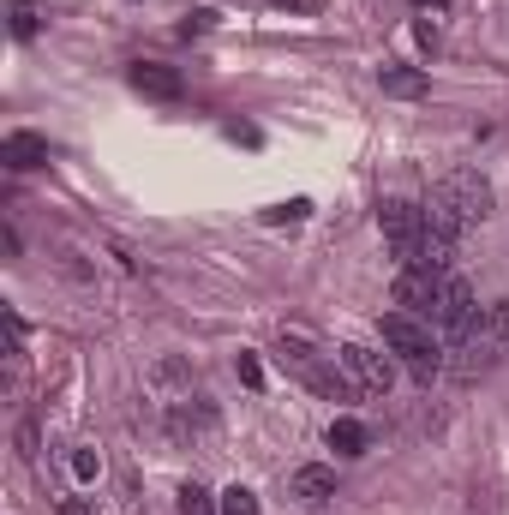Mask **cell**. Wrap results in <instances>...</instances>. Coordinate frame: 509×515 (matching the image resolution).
Returning <instances> with one entry per match:
<instances>
[{
  "label": "cell",
  "instance_id": "cell-16",
  "mask_svg": "<svg viewBox=\"0 0 509 515\" xmlns=\"http://www.w3.org/2000/svg\"><path fill=\"white\" fill-rule=\"evenodd\" d=\"M72 474H78V480H96V474H102V456H96V450H72Z\"/></svg>",
  "mask_w": 509,
  "mask_h": 515
},
{
  "label": "cell",
  "instance_id": "cell-22",
  "mask_svg": "<svg viewBox=\"0 0 509 515\" xmlns=\"http://www.w3.org/2000/svg\"><path fill=\"white\" fill-rule=\"evenodd\" d=\"M276 6H294V12H312V0H276Z\"/></svg>",
  "mask_w": 509,
  "mask_h": 515
},
{
  "label": "cell",
  "instance_id": "cell-19",
  "mask_svg": "<svg viewBox=\"0 0 509 515\" xmlns=\"http://www.w3.org/2000/svg\"><path fill=\"white\" fill-rule=\"evenodd\" d=\"M240 384H252V390H258V384H264V366H258V360H252V354H240Z\"/></svg>",
  "mask_w": 509,
  "mask_h": 515
},
{
  "label": "cell",
  "instance_id": "cell-1",
  "mask_svg": "<svg viewBox=\"0 0 509 515\" xmlns=\"http://www.w3.org/2000/svg\"><path fill=\"white\" fill-rule=\"evenodd\" d=\"M378 336H384V348H396V354L414 366L420 384H438V378H444V354H438V342H432V324H420L414 312H384V318H378Z\"/></svg>",
  "mask_w": 509,
  "mask_h": 515
},
{
  "label": "cell",
  "instance_id": "cell-20",
  "mask_svg": "<svg viewBox=\"0 0 509 515\" xmlns=\"http://www.w3.org/2000/svg\"><path fill=\"white\" fill-rule=\"evenodd\" d=\"M60 515H102L90 498H60Z\"/></svg>",
  "mask_w": 509,
  "mask_h": 515
},
{
  "label": "cell",
  "instance_id": "cell-18",
  "mask_svg": "<svg viewBox=\"0 0 509 515\" xmlns=\"http://www.w3.org/2000/svg\"><path fill=\"white\" fill-rule=\"evenodd\" d=\"M210 18H216V12H186V24H180V36H204V30H210Z\"/></svg>",
  "mask_w": 509,
  "mask_h": 515
},
{
  "label": "cell",
  "instance_id": "cell-15",
  "mask_svg": "<svg viewBox=\"0 0 509 515\" xmlns=\"http://www.w3.org/2000/svg\"><path fill=\"white\" fill-rule=\"evenodd\" d=\"M222 515H258V498H252L246 486H228V492H222Z\"/></svg>",
  "mask_w": 509,
  "mask_h": 515
},
{
  "label": "cell",
  "instance_id": "cell-6",
  "mask_svg": "<svg viewBox=\"0 0 509 515\" xmlns=\"http://www.w3.org/2000/svg\"><path fill=\"white\" fill-rule=\"evenodd\" d=\"M132 90H138V96H156V102H180V90H186V78H180L174 66H156V60H138V66H132Z\"/></svg>",
  "mask_w": 509,
  "mask_h": 515
},
{
  "label": "cell",
  "instance_id": "cell-11",
  "mask_svg": "<svg viewBox=\"0 0 509 515\" xmlns=\"http://www.w3.org/2000/svg\"><path fill=\"white\" fill-rule=\"evenodd\" d=\"M366 444H372V432H366L360 420H348V414L330 420V450H336V456H366Z\"/></svg>",
  "mask_w": 509,
  "mask_h": 515
},
{
  "label": "cell",
  "instance_id": "cell-17",
  "mask_svg": "<svg viewBox=\"0 0 509 515\" xmlns=\"http://www.w3.org/2000/svg\"><path fill=\"white\" fill-rule=\"evenodd\" d=\"M300 216H312V204H306V198H294V204H276V210H270V222H300Z\"/></svg>",
  "mask_w": 509,
  "mask_h": 515
},
{
  "label": "cell",
  "instance_id": "cell-23",
  "mask_svg": "<svg viewBox=\"0 0 509 515\" xmlns=\"http://www.w3.org/2000/svg\"><path fill=\"white\" fill-rule=\"evenodd\" d=\"M414 6H432V12H444V6H450V0H414Z\"/></svg>",
  "mask_w": 509,
  "mask_h": 515
},
{
  "label": "cell",
  "instance_id": "cell-2",
  "mask_svg": "<svg viewBox=\"0 0 509 515\" xmlns=\"http://www.w3.org/2000/svg\"><path fill=\"white\" fill-rule=\"evenodd\" d=\"M378 228H384L396 264H408L414 240L426 234V204H414V198H384V204H378Z\"/></svg>",
  "mask_w": 509,
  "mask_h": 515
},
{
  "label": "cell",
  "instance_id": "cell-9",
  "mask_svg": "<svg viewBox=\"0 0 509 515\" xmlns=\"http://www.w3.org/2000/svg\"><path fill=\"white\" fill-rule=\"evenodd\" d=\"M288 492H294L300 504H330V498H336V468H318V462H312V468H300V474L288 480Z\"/></svg>",
  "mask_w": 509,
  "mask_h": 515
},
{
  "label": "cell",
  "instance_id": "cell-10",
  "mask_svg": "<svg viewBox=\"0 0 509 515\" xmlns=\"http://www.w3.org/2000/svg\"><path fill=\"white\" fill-rule=\"evenodd\" d=\"M378 84H384V96L414 102V96H426V90H432V72H420V66H384V72H378Z\"/></svg>",
  "mask_w": 509,
  "mask_h": 515
},
{
  "label": "cell",
  "instance_id": "cell-12",
  "mask_svg": "<svg viewBox=\"0 0 509 515\" xmlns=\"http://www.w3.org/2000/svg\"><path fill=\"white\" fill-rule=\"evenodd\" d=\"M468 342H509V300H498V306H486V312L474 318Z\"/></svg>",
  "mask_w": 509,
  "mask_h": 515
},
{
  "label": "cell",
  "instance_id": "cell-21",
  "mask_svg": "<svg viewBox=\"0 0 509 515\" xmlns=\"http://www.w3.org/2000/svg\"><path fill=\"white\" fill-rule=\"evenodd\" d=\"M414 36H420V48H438V24H426V18H420V24H414Z\"/></svg>",
  "mask_w": 509,
  "mask_h": 515
},
{
  "label": "cell",
  "instance_id": "cell-5",
  "mask_svg": "<svg viewBox=\"0 0 509 515\" xmlns=\"http://www.w3.org/2000/svg\"><path fill=\"white\" fill-rule=\"evenodd\" d=\"M336 360L348 366V378H354V384H366V390H378V396H384V390L396 384V366H390L384 354L360 348V342H342V348H336Z\"/></svg>",
  "mask_w": 509,
  "mask_h": 515
},
{
  "label": "cell",
  "instance_id": "cell-14",
  "mask_svg": "<svg viewBox=\"0 0 509 515\" xmlns=\"http://www.w3.org/2000/svg\"><path fill=\"white\" fill-rule=\"evenodd\" d=\"M6 18H12V36H18V42H30V36L42 30V12H36V0H12V12H6Z\"/></svg>",
  "mask_w": 509,
  "mask_h": 515
},
{
  "label": "cell",
  "instance_id": "cell-7",
  "mask_svg": "<svg viewBox=\"0 0 509 515\" xmlns=\"http://www.w3.org/2000/svg\"><path fill=\"white\" fill-rule=\"evenodd\" d=\"M450 258H456V234H444V228L426 222V234L414 240L408 264H420V270H432V276H450Z\"/></svg>",
  "mask_w": 509,
  "mask_h": 515
},
{
  "label": "cell",
  "instance_id": "cell-4",
  "mask_svg": "<svg viewBox=\"0 0 509 515\" xmlns=\"http://www.w3.org/2000/svg\"><path fill=\"white\" fill-rule=\"evenodd\" d=\"M438 288H444V276H432V270H420V264H402L396 270V306L402 312H420V318H432V300H438Z\"/></svg>",
  "mask_w": 509,
  "mask_h": 515
},
{
  "label": "cell",
  "instance_id": "cell-13",
  "mask_svg": "<svg viewBox=\"0 0 509 515\" xmlns=\"http://www.w3.org/2000/svg\"><path fill=\"white\" fill-rule=\"evenodd\" d=\"M180 515H222V498H210L198 480H186L180 486Z\"/></svg>",
  "mask_w": 509,
  "mask_h": 515
},
{
  "label": "cell",
  "instance_id": "cell-3",
  "mask_svg": "<svg viewBox=\"0 0 509 515\" xmlns=\"http://www.w3.org/2000/svg\"><path fill=\"white\" fill-rule=\"evenodd\" d=\"M474 318H480V306H474V288H468L462 276H444V288H438V300H432V324H438L444 336H462V342H468Z\"/></svg>",
  "mask_w": 509,
  "mask_h": 515
},
{
  "label": "cell",
  "instance_id": "cell-8",
  "mask_svg": "<svg viewBox=\"0 0 509 515\" xmlns=\"http://www.w3.org/2000/svg\"><path fill=\"white\" fill-rule=\"evenodd\" d=\"M0 162L18 168V174H24V168H42V162H48V138H36V132H6V138H0Z\"/></svg>",
  "mask_w": 509,
  "mask_h": 515
}]
</instances>
